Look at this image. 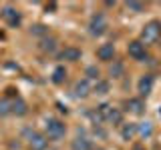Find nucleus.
Listing matches in <instances>:
<instances>
[{"instance_id": "obj_1", "label": "nucleus", "mask_w": 161, "mask_h": 150, "mask_svg": "<svg viewBox=\"0 0 161 150\" xmlns=\"http://www.w3.org/2000/svg\"><path fill=\"white\" fill-rule=\"evenodd\" d=\"M22 136H24L26 144L32 150H44V148L48 146V138L44 136V134H40L38 130H34V128H24L22 130Z\"/></svg>"}, {"instance_id": "obj_2", "label": "nucleus", "mask_w": 161, "mask_h": 150, "mask_svg": "<svg viewBox=\"0 0 161 150\" xmlns=\"http://www.w3.org/2000/svg\"><path fill=\"white\" fill-rule=\"evenodd\" d=\"M44 132H47L44 136L50 140H60L64 136V132H67V126L58 118H47L44 120Z\"/></svg>"}, {"instance_id": "obj_3", "label": "nucleus", "mask_w": 161, "mask_h": 150, "mask_svg": "<svg viewBox=\"0 0 161 150\" xmlns=\"http://www.w3.org/2000/svg\"><path fill=\"white\" fill-rule=\"evenodd\" d=\"M159 36H161V22H157V20H151V22H147L143 26V30H141V42H143V44L155 42Z\"/></svg>"}, {"instance_id": "obj_4", "label": "nucleus", "mask_w": 161, "mask_h": 150, "mask_svg": "<svg viewBox=\"0 0 161 150\" xmlns=\"http://www.w3.org/2000/svg\"><path fill=\"white\" fill-rule=\"evenodd\" d=\"M107 28H109V24H107V18L103 14H95L89 20V34L91 36H103L107 32Z\"/></svg>"}, {"instance_id": "obj_5", "label": "nucleus", "mask_w": 161, "mask_h": 150, "mask_svg": "<svg viewBox=\"0 0 161 150\" xmlns=\"http://www.w3.org/2000/svg\"><path fill=\"white\" fill-rule=\"evenodd\" d=\"M0 14H2V20L8 24L10 28H18L20 24H22V14H20L14 6H4Z\"/></svg>"}, {"instance_id": "obj_6", "label": "nucleus", "mask_w": 161, "mask_h": 150, "mask_svg": "<svg viewBox=\"0 0 161 150\" xmlns=\"http://www.w3.org/2000/svg\"><path fill=\"white\" fill-rule=\"evenodd\" d=\"M127 52H129V56L133 60H137V62H143V60L147 58V48H145V44L141 42V40H133V42H129Z\"/></svg>"}, {"instance_id": "obj_7", "label": "nucleus", "mask_w": 161, "mask_h": 150, "mask_svg": "<svg viewBox=\"0 0 161 150\" xmlns=\"http://www.w3.org/2000/svg\"><path fill=\"white\" fill-rule=\"evenodd\" d=\"M153 86H155V78L151 76V74H143L137 82V92L141 96H149V94L153 92Z\"/></svg>"}, {"instance_id": "obj_8", "label": "nucleus", "mask_w": 161, "mask_h": 150, "mask_svg": "<svg viewBox=\"0 0 161 150\" xmlns=\"http://www.w3.org/2000/svg\"><path fill=\"white\" fill-rule=\"evenodd\" d=\"M91 92H93V86H91V80H87V78L79 80V82L75 84V88H73L75 98H87Z\"/></svg>"}, {"instance_id": "obj_9", "label": "nucleus", "mask_w": 161, "mask_h": 150, "mask_svg": "<svg viewBox=\"0 0 161 150\" xmlns=\"http://www.w3.org/2000/svg\"><path fill=\"white\" fill-rule=\"evenodd\" d=\"M97 58L103 60V62H111V60L115 58V46H113L111 42L101 44V46L97 48Z\"/></svg>"}, {"instance_id": "obj_10", "label": "nucleus", "mask_w": 161, "mask_h": 150, "mask_svg": "<svg viewBox=\"0 0 161 150\" xmlns=\"http://www.w3.org/2000/svg\"><path fill=\"white\" fill-rule=\"evenodd\" d=\"M125 108H127L131 114H135V116H141V114L145 112V102H143V98H129L127 102H125Z\"/></svg>"}, {"instance_id": "obj_11", "label": "nucleus", "mask_w": 161, "mask_h": 150, "mask_svg": "<svg viewBox=\"0 0 161 150\" xmlns=\"http://www.w3.org/2000/svg\"><path fill=\"white\" fill-rule=\"evenodd\" d=\"M70 150H93V140L87 138L85 134H79V136L70 142Z\"/></svg>"}, {"instance_id": "obj_12", "label": "nucleus", "mask_w": 161, "mask_h": 150, "mask_svg": "<svg viewBox=\"0 0 161 150\" xmlns=\"http://www.w3.org/2000/svg\"><path fill=\"white\" fill-rule=\"evenodd\" d=\"M80 56H83V52H80L79 48H75V46H67L58 54V58L67 60V62H77V60H80Z\"/></svg>"}, {"instance_id": "obj_13", "label": "nucleus", "mask_w": 161, "mask_h": 150, "mask_svg": "<svg viewBox=\"0 0 161 150\" xmlns=\"http://www.w3.org/2000/svg\"><path fill=\"white\" fill-rule=\"evenodd\" d=\"M10 106H12V114H16V116H24V114L28 112L26 102H24L20 96H16L14 100H10Z\"/></svg>"}, {"instance_id": "obj_14", "label": "nucleus", "mask_w": 161, "mask_h": 150, "mask_svg": "<svg viewBox=\"0 0 161 150\" xmlns=\"http://www.w3.org/2000/svg\"><path fill=\"white\" fill-rule=\"evenodd\" d=\"M135 128H137V136L139 138H151V136H153V124H151L149 120L135 124Z\"/></svg>"}, {"instance_id": "obj_15", "label": "nucleus", "mask_w": 161, "mask_h": 150, "mask_svg": "<svg viewBox=\"0 0 161 150\" xmlns=\"http://www.w3.org/2000/svg\"><path fill=\"white\" fill-rule=\"evenodd\" d=\"M135 136H137V128H135V124L133 122L123 124V128H121V138L129 142V140H133Z\"/></svg>"}, {"instance_id": "obj_16", "label": "nucleus", "mask_w": 161, "mask_h": 150, "mask_svg": "<svg viewBox=\"0 0 161 150\" xmlns=\"http://www.w3.org/2000/svg\"><path fill=\"white\" fill-rule=\"evenodd\" d=\"M40 50H42V52H54V50H57V38L44 36L40 40Z\"/></svg>"}, {"instance_id": "obj_17", "label": "nucleus", "mask_w": 161, "mask_h": 150, "mask_svg": "<svg viewBox=\"0 0 161 150\" xmlns=\"http://www.w3.org/2000/svg\"><path fill=\"white\" fill-rule=\"evenodd\" d=\"M64 78H67V70H64V66H57L53 70V82L54 84H63Z\"/></svg>"}, {"instance_id": "obj_18", "label": "nucleus", "mask_w": 161, "mask_h": 150, "mask_svg": "<svg viewBox=\"0 0 161 150\" xmlns=\"http://www.w3.org/2000/svg\"><path fill=\"white\" fill-rule=\"evenodd\" d=\"M93 92L95 94H107L109 92V82L107 80H97L93 86Z\"/></svg>"}, {"instance_id": "obj_19", "label": "nucleus", "mask_w": 161, "mask_h": 150, "mask_svg": "<svg viewBox=\"0 0 161 150\" xmlns=\"http://www.w3.org/2000/svg\"><path fill=\"white\" fill-rule=\"evenodd\" d=\"M12 114V106H10L8 98H0V116H10Z\"/></svg>"}, {"instance_id": "obj_20", "label": "nucleus", "mask_w": 161, "mask_h": 150, "mask_svg": "<svg viewBox=\"0 0 161 150\" xmlns=\"http://www.w3.org/2000/svg\"><path fill=\"white\" fill-rule=\"evenodd\" d=\"M30 32H32L34 36H42V38H44V36L48 34V28L44 26V24H34V26L30 28Z\"/></svg>"}, {"instance_id": "obj_21", "label": "nucleus", "mask_w": 161, "mask_h": 150, "mask_svg": "<svg viewBox=\"0 0 161 150\" xmlns=\"http://www.w3.org/2000/svg\"><path fill=\"white\" fill-rule=\"evenodd\" d=\"M87 80H99V68L97 66H89L87 68Z\"/></svg>"}, {"instance_id": "obj_22", "label": "nucleus", "mask_w": 161, "mask_h": 150, "mask_svg": "<svg viewBox=\"0 0 161 150\" xmlns=\"http://www.w3.org/2000/svg\"><path fill=\"white\" fill-rule=\"evenodd\" d=\"M125 6H127V10H131V12H143V8H145L141 2H127Z\"/></svg>"}, {"instance_id": "obj_23", "label": "nucleus", "mask_w": 161, "mask_h": 150, "mask_svg": "<svg viewBox=\"0 0 161 150\" xmlns=\"http://www.w3.org/2000/svg\"><path fill=\"white\" fill-rule=\"evenodd\" d=\"M121 74H123V64H121V62H115V66H111V76L119 78Z\"/></svg>"}, {"instance_id": "obj_24", "label": "nucleus", "mask_w": 161, "mask_h": 150, "mask_svg": "<svg viewBox=\"0 0 161 150\" xmlns=\"http://www.w3.org/2000/svg\"><path fill=\"white\" fill-rule=\"evenodd\" d=\"M133 150H143V146H135V148H133Z\"/></svg>"}]
</instances>
